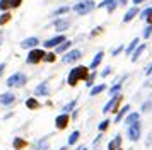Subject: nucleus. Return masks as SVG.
<instances>
[{"label":"nucleus","instance_id":"f257e3e1","mask_svg":"<svg viewBox=\"0 0 152 150\" xmlns=\"http://www.w3.org/2000/svg\"><path fill=\"white\" fill-rule=\"evenodd\" d=\"M89 67H84V65H77L74 67L72 70L69 72V77H67V84H69L70 87H75L77 84L80 80H86L87 77H89Z\"/></svg>","mask_w":152,"mask_h":150},{"label":"nucleus","instance_id":"f03ea898","mask_svg":"<svg viewBox=\"0 0 152 150\" xmlns=\"http://www.w3.org/2000/svg\"><path fill=\"white\" fill-rule=\"evenodd\" d=\"M94 9H96V2L94 0H82V2H77L74 5V12L77 15H87Z\"/></svg>","mask_w":152,"mask_h":150},{"label":"nucleus","instance_id":"7ed1b4c3","mask_svg":"<svg viewBox=\"0 0 152 150\" xmlns=\"http://www.w3.org/2000/svg\"><path fill=\"white\" fill-rule=\"evenodd\" d=\"M24 84H28V77L26 74H22V72H15L12 74L10 77L7 79V87H22Z\"/></svg>","mask_w":152,"mask_h":150},{"label":"nucleus","instance_id":"20e7f679","mask_svg":"<svg viewBox=\"0 0 152 150\" xmlns=\"http://www.w3.org/2000/svg\"><path fill=\"white\" fill-rule=\"evenodd\" d=\"M121 101H123V95H121V94L113 95L110 101L104 104L103 113H104V114H108V113H116L118 109H120V102H121Z\"/></svg>","mask_w":152,"mask_h":150},{"label":"nucleus","instance_id":"39448f33","mask_svg":"<svg viewBox=\"0 0 152 150\" xmlns=\"http://www.w3.org/2000/svg\"><path fill=\"white\" fill-rule=\"evenodd\" d=\"M45 50H41V48H34V50H31L28 53V58H26V63H29V65H38V63H41L43 58H45Z\"/></svg>","mask_w":152,"mask_h":150},{"label":"nucleus","instance_id":"423d86ee","mask_svg":"<svg viewBox=\"0 0 152 150\" xmlns=\"http://www.w3.org/2000/svg\"><path fill=\"white\" fill-rule=\"evenodd\" d=\"M126 136H128L130 142H138L140 140V136H142V125H140V121L126 128Z\"/></svg>","mask_w":152,"mask_h":150},{"label":"nucleus","instance_id":"0eeeda50","mask_svg":"<svg viewBox=\"0 0 152 150\" xmlns=\"http://www.w3.org/2000/svg\"><path fill=\"white\" fill-rule=\"evenodd\" d=\"M80 58H82V51H80V50H69L67 53L63 55L62 61L63 63H67V65H72V63L79 61Z\"/></svg>","mask_w":152,"mask_h":150},{"label":"nucleus","instance_id":"6e6552de","mask_svg":"<svg viewBox=\"0 0 152 150\" xmlns=\"http://www.w3.org/2000/svg\"><path fill=\"white\" fill-rule=\"evenodd\" d=\"M63 41H67V38H65L63 34H56V36H53V38H50V39L45 41L43 46L45 48H56V46H60Z\"/></svg>","mask_w":152,"mask_h":150},{"label":"nucleus","instance_id":"1a4fd4ad","mask_svg":"<svg viewBox=\"0 0 152 150\" xmlns=\"http://www.w3.org/2000/svg\"><path fill=\"white\" fill-rule=\"evenodd\" d=\"M50 84L46 80L45 82H41L39 85H36V89H34V94H36V97H48L50 95Z\"/></svg>","mask_w":152,"mask_h":150},{"label":"nucleus","instance_id":"9d476101","mask_svg":"<svg viewBox=\"0 0 152 150\" xmlns=\"http://www.w3.org/2000/svg\"><path fill=\"white\" fill-rule=\"evenodd\" d=\"M69 123H70V116L65 114V113H62V114H58L55 118V126L58 130H65L69 126Z\"/></svg>","mask_w":152,"mask_h":150},{"label":"nucleus","instance_id":"9b49d317","mask_svg":"<svg viewBox=\"0 0 152 150\" xmlns=\"http://www.w3.org/2000/svg\"><path fill=\"white\" fill-rule=\"evenodd\" d=\"M118 4H120V0H103V2H101L99 5H96V7H97V9H106L108 14H111V12H115V10H116Z\"/></svg>","mask_w":152,"mask_h":150},{"label":"nucleus","instance_id":"f8f14e48","mask_svg":"<svg viewBox=\"0 0 152 150\" xmlns=\"http://www.w3.org/2000/svg\"><path fill=\"white\" fill-rule=\"evenodd\" d=\"M38 44H39V39L36 36H31V38H26L21 41V48H24V50H34Z\"/></svg>","mask_w":152,"mask_h":150},{"label":"nucleus","instance_id":"ddd939ff","mask_svg":"<svg viewBox=\"0 0 152 150\" xmlns=\"http://www.w3.org/2000/svg\"><path fill=\"white\" fill-rule=\"evenodd\" d=\"M140 121V113H137V111H132V113H128V114L125 116L123 123L126 125V128L128 126H132V125H135V123Z\"/></svg>","mask_w":152,"mask_h":150},{"label":"nucleus","instance_id":"4468645a","mask_svg":"<svg viewBox=\"0 0 152 150\" xmlns=\"http://www.w3.org/2000/svg\"><path fill=\"white\" fill-rule=\"evenodd\" d=\"M15 102V94L14 92H4L0 94V104L2 106H10Z\"/></svg>","mask_w":152,"mask_h":150},{"label":"nucleus","instance_id":"2eb2a0df","mask_svg":"<svg viewBox=\"0 0 152 150\" xmlns=\"http://www.w3.org/2000/svg\"><path fill=\"white\" fill-rule=\"evenodd\" d=\"M130 104H125L123 108H120L116 111V116H115V123H120V121H123L125 119V116L128 114V113H130Z\"/></svg>","mask_w":152,"mask_h":150},{"label":"nucleus","instance_id":"dca6fc26","mask_svg":"<svg viewBox=\"0 0 152 150\" xmlns=\"http://www.w3.org/2000/svg\"><path fill=\"white\" fill-rule=\"evenodd\" d=\"M103 58H104V53L103 51H97L96 55H94V58H92V61H91V65H89V70H96L99 65H101V61H103Z\"/></svg>","mask_w":152,"mask_h":150},{"label":"nucleus","instance_id":"f3484780","mask_svg":"<svg viewBox=\"0 0 152 150\" xmlns=\"http://www.w3.org/2000/svg\"><path fill=\"white\" fill-rule=\"evenodd\" d=\"M12 145H14V150H24L26 147H28V140L22 138V136H14Z\"/></svg>","mask_w":152,"mask_h":150},{"label":"nucleus","instance_id":"a211bd4d","mask_svg":"<svg viewBox=\"0 0 152 150\" xmlns=\"http://www.w3.org/2000/svg\"><path fill=\"white\" fill-rule=\"evenodd\" d=\"M138 14H140L138 7L133 5L132 9H128V10H126V14L123 15V22H125V24H126V22H130L132 19H135V15H138Z\"/></svg>","mask_w":152,"mask_h":150},{"label":"nucleus","instance_id":"6ab92c4d","mask_svg":"<svg viewBox=\"0 0 152 150\" xmlns=\"http://www.w3.org/2000/svg\"><path fill=\"white\" fill-rule=\"evenodd\" d=\"M125 79H126V75H123L120 80L115 82V85H111V87H110V95H111V97H113V95H116V94H120V90H121V87H123V84H121V82H123Z\"/></svg>","mask_w":152,"mask_h":150},{"label":"nucleus","instance_id":"aec40b11","mask_svg":"<svg viewBox=\"0 0 152 150\" xmlns=\"http://www.w3.org/2000/svg\"><path fill=\"white\" fill-rule=\"evenodd\" d=\"M26 108H28L29 111H36V109L41 108V102L38 101L36 97H28V99H26Z\"/></svg>","mask_w":152,"mask_h":150},{"label":"nucleus","instance_id":"412c9836","mask_svg":"<svg viewBox=\"0 0 152 150\" xmlns=\"http://www.w3.org/2000/svg\"><path fill=\"white\" fill-rule=\"evenodd\" d=\"M70 22L67 19H55V29L58 31V33H63L65 29H69Z\"/></svg>","mask_w":152,"mask_h":150},{"label":"nucleus","instance_id":"4be33fe9","mask_svg":"<svg viewBox=\"0 0 152 150\" xmlns=\"http://www.w3.org/2000/svg\"><path fill=\"white\" fill-rule=\"evenodd\" d=\"M120 147H121V135H116L108 143V150H120Z\"/></svg>","mask_w":152,"mask_h":150},{"label":"nucleus","instance_id":"5701e85b","mask_svg":"<svg viewBox=\"0 0 152 150\" xmlns=\"http://www.w3.org/2000/svg\"><path fill=\"white\" fill-rule=\"evenodd\" d=\"M138 44H140V39H138V38H135V39H132V43H130V44H128L126 48H125V53L128 55V56H132V53H133V51L137 50V46H138Z\"/></svg>","mask_w":152,"mask_h":150},{"label":"nucleus","instance_id":"b1692460","mask_svg":"<svg viewBox=\"0 0 152 150\" xmlns=\"http://www.w3.org/2000/svg\"><path fill=\"white\" fill-rule=\"evenodd\" d=\"M144 51H145V43H140V44L137 46V50H135V51L132 53V61L135 63V61H137L138 58H140V55L144 53Z\"/></svg>","mask_w":152,"mask_h":150},{"label":"nucleus","instance_id":"393cba45","mask_svg":"<svg viewBox=\"0 0 152 150\" xmlns=\"http://www.w3.org/2000/svg\"><path fill=\"white\" fill-rule=\"evenodd\" d=\"M104 90H106V84H97V85H94V87H91L89 94H91V97H94V95L101 94V92H104Z\"/></svg>","mask_w":152,"mask_h":150},{"label":"nucleus","instance_id":"a878e982","mask_svg":"<svg viewBox=\"0 0 152 150\" xmlns=\"http://www.w3.org/2000/svg\"><path fill=\"white\" fill-rule=\"evenodd\" d=\"M50 149V142L48 138H41V140H38V143H36L34 150H48Z\"/></svg>","mask_w":152,"mask_h":150},{"label":"nucleus","instance_id":"bb28decb","mask_svg":"<svg viewBox=\"0 0 152 150\" xmlns=\"http://www.w3.org/2000/svg\"><path fill=\"white\" fill-rule=\"evenodd\" d=\"M70 46H72V41H69V39L63 41L60 46H56V48H55V53H65L67 50H70Z\"/></svg>","mask_w":152,"mask_h":150},{"label":"nucleus","instance_id":"cd10ccee","mask_svg":"<svg viewBox=\"0 0 152 150\" xmlns=\"http://www.w3.org/2000/svg\"><path fill=\"white\" fill-rule=\"evenodd\" d=\"M79 138H80V131H79V130H74L69 136V145H75V143L79 142Z\"/></svg>","mask_w":152,"mask_h":150},{"label":"nucleus","instance_id":"c85d7f7f","mask_svg":"<svg viewBox=\"0 0 152 150\" xmlns=\"http://www.w3.org/2000/svg\"><path fill=\"white\" fill-rule=\"evenodd\" d=\"M75 106H77V99H74V101H70L69 104H65L62 111L65 113V114H69L70 111H75Z\"/></svg>","mask_w":152,"mask_h":150},{"label":"nucleus","instance_id":"c756f323","mask_svg":"<svg viewBox=\"0 0 152 150\" xmlns=\"http://www.w3.org/2000/svg\"><path fill=\"white\" fill-rule=\"evenodd\" d=\"M9 9H12L10 0H0V10L2 12H9Z\"/></svg>","mask_w":152,"mask_h":150},{"label":"nucleus","instance_id":"7c9ffc66","mask_svg":"<svg viewBox=\"0 0 152 150\" xmlns=\"http://www.w3.org/2000/svg\"><path fill=\"white\" fill-rule=\"evenodd\" d=\"M110 125H111V121L110 119H103V121L97 125V130H99V133H103V131H106V130L110 128Z\"/></svg>","mask_w":152,"mask_h":150},{"label":"nucleus","instance_id":"2f4dec72","mask_svg":"<svg viewBox=\"0 0 152 150\" xmlns=\"http://www.w3.org/2000/svg\"><path fill=\"white\" fill-rule=\"evenodd\" d=\"M10 19H12V15H10L9 12H4L2 15H0V26H5Z\"/></svg>","mask_w":152,"mask_h":150},{"label":"nucleus","instance_id":"473e14b6","mask_svg":"<svg viewBox=\"0 0 152 150\" xmlns=\"http://www.w3.org/2000/svg\"><path fill=\"white\" fill-rule=\"evenodd\" d=\"M140 111H142V113H151V111H152V101H151V99H149V101H145L144 104H142Z\"/></svg>","mask_w":152,"mask_h":150},{"label":"nucleus","instance_id":"72a5a7b5","mask_svg":"<svg viewBox=\"0 0 152 150\" xmlns=\"http://www.w3.org/2000/svg\"><path fill=\"white\" fill-rule=\"evenodd\" d=\"M94 79H96V72H91L89 77L86 79V85L87 87H94Z\"/></svg>","mask_w":152,"mask_h":150},{"label":"nucleus","instance_id":"f704fd0d","mask_svg":"<svg viewBox=\"0 0 152 150\" xmlns=\"http://www.w3.org/2000/svg\"><path fill=\"white\" fill-rule=\"evenodd\" d=\"M69 12H70V7L69 5H63V7H60V9H56L53 15H63V14H69Z\"/></svg>","mask_w":152,"mask_h":150},{"label":"nucleus","instance_id":"c9c22d12","mask_svg":"<svg viewBox=\"0 0 152 150\" xmlns=\"http://www.w3.org/2000/svg\"><path fill=\"white\" fill-rule=\"evenodd\" d=\"M147 17H152V7H149V9H145V10L140 12V19H142V20L147 19Z\"/></svg>","mask_w":152,"mask_h":150},{"label":"nucleus","instance_id":"e433bc0d","mask_svg":"<svg viewBox=\"0 0 152 150\" xmlns=\"http://www.w3.org/2000/svg\"><path fill=\"white\" fill-rule=\"evenodd\" d=\"M121 51H125V46H123V44H120V46L113 48V50H111V56H118Z\"/></svg>","mask_w":152,"mask_h":150},{"label":"nucleus","instance_id":"4c0bfd02","mask_svg":"<svg viewBox=\"0 0 152 150\" xmlns=\"http://www.w3.org/2000/svg\"><path fill=\"white\" fill-rule=\"evenodd\" d=\"M55 60H56L55 53H46L45 55V58H43V61H46V63H53Z\"/></svg>","mask_w":152,"mask_h":150},{"label":"nucleus","instance_id":"58836bf2","mask_svg":"<svg viewBox=\"0 0 152 150\" xmlns=\"http://www.w3.org/2000/svg\"><path fill=\"white\" fill-rule=\"evenodd\" d=\"M142 36H144V39H149L152 36V26H147L144 29V33H142Z\"/></svg>","mask_w":152,"mask_h":150},{"label":"nucleus","instance_id":"ea45409f","mask_svg":"<svg viewBox=\"0 0 152 150\" xmlns=\"http://www.w3.org/2000/svg\"><path fill=\"white\" fill-rule=\"evenodd\" d=\"M111 72H113V68H111V67H106L103 72H101V77H108V75H111Z\"/></svg>","mask_w":152,"mask_h":150},{"label":"nucleus","instance_id":"a19ab883","mask_svg":"<svg viewBox=\"0 0 152 150\" xmlns=\"http://www.w3.org/2000/svg\"><path fill=\"white\" fill-rule=\"evenodd\" d=\"M10 4H12V9H17V7H21L22 0H10Z\"/></svg>","mask_w":152,"mask_h":150},{"label":"nucleus","instance_id":"79ce46f5","mask_svg":"<svg viewBox=\"0 0 152 150\" xmlns=\"http://www.w3.org/2000/svg\"><path fill=\"white\" fill-rule=\"evenodd\" d=\"M145 145H147V147H151V145H152V131L149 133V136H147V142H145Z\"/></svg>","mask_w":152,"mask_h":150},{"label":"nucleus","instance_id":"37998d69","mask_svg":"<svg viewBox=\"0 0 152 150\" xmlns=\"http://www.w3.org/2000/svg\"><path fill=\"white\" fill-rule=\"evenodd\" d=\"M101 31H103V27H96V31H92V33H91V36H97Z\"/></svg>","mask_w":152,"mask_h":150},{"label":"nucleus","instance_id":"c03bdc74","mask_svg":"<svg viewBox=\"0 0 152 150\" xmlns=\"http://www.w3.org/2000/svg\"><path fill=\"white\" fill-rule=\"evenodd\" d=\"M144 2H147V0H132V4L137 7V5H140V4H144Z\"/></svg>","mask_w":152,"mask_h":150},{"label":"nucleus","instance_id":"a18cd8bd","mask_svg":"<svg viewBox=\"0 0 152 150\" xmlns=\"http://www.w3.org/2000/svg\"><path fill=\"white\" fill-rule=\"evenodd\" d=\"M101 138H103V135H97V138L94 140V147H96V145H99V142H101Z\"/></svg>","mask_w":152,"mask_h":150},{"label":"nucleus","instance_id":"49530a36","mask_svg":"<svg viewBox=\"0 0 152 150\" xmlns=\"http://www.w3.org/2000/svg\"><path fill=\"white\" fill-rule=\"evenodd\" d=\"M4 70H5V63H0V75L4 74Z\"/></svg>","mask_w":152,"mask_h":150},{"label":"nucleus","instance_id":"de8ad7c7","mask_svg":"<svg viewBox=\"0 0 152 150\" xmlns=\"http://www.w3.org/2000/svg\"><path fill=\"white\" fill-rule=\"evenodd\" d=\"M120 4H121V5H126V4H128V0H120Z\"/></svg>","mask_w":152,"mask_h":150},{"label":"nucleus","instance_id":"09e8293b","mask_svg":"<svg viewBox=\"0 0 152 150\" xmlns=\"http://www.w3.org/2000/svg\"><path fill=\"white\" fill-rule=\"evenodd\" d=\"M79 150H87V149H86V147H79Z\"/></svg>","mask_w":152,"mask_h":150},{"label":"nucleus","instance_id":"8fccbe9b","mask_svg":"<svg viewBox=\"0 0 152 150\" xmlns=\"http://www.w3.org/2000/svg\"><path fill=\"white\" fill-rule=\"evenodd\" d=\"M58 150H67V147H62V149H58Z\"/></svg>","mask_w":152,"mask_h":150}]
</instances>
